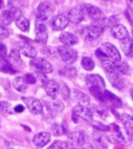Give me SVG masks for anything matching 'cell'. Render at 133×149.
Listing matches in <instances>:
<instances>
[{
    "label": "cell",
    "mask_w": 133,
    "mask_h": 149,
    "mask_svg": "<svg viewBox=\"0 0 133 149\" xmlns=\"http://www.w3.org/2000/svg\"><path fill=\"white\" fill-rule=\"evenodd\" d=\"M112 34L114 38L119 40L120 42H123L128 39L129 34L127 28L122 24H117L112 28Z\"/></svg>",
    "instance_id": "5bb4252c"
},
{
    "label": "cell",
    "mask_w": 133,
    "mask_h": 149,
    "mask_svg": "<svg viewBox=\"0 0 133 149\" xmlns=\"http://www.w3.org/2000/svg\"><path fill=\"white\" fill-rule=\"evenodd\" d=\"M69 144L67 142L62 141H55L48 149H68Z\"/></svg>",
    "instance_id": "74e56055"
},
{
    "label": "cell",
    "mask_w": 133,
    "mask_h": 149,
    "mask_svg": "<svg viewBox=\"0 0 133 149\" xmlns=\"http://www.w3.org/2000/svg\"><path fill=\"white\" fill-rule=\"evenodd\" d=\"M59 91H61V95L64 99L67 100L68 98H69L70 90L69 89L68 86L66 85L65 83H63V82L61 83V85H59Z\"/></svg>",
    "instance_id": "ab89813d"
},
{
    "label": "cell",
    "mask_w": 133,
    "mask_h": 149,
    "mask_svg": "<svg viewBox=\"0 0 133 149\" xmlns=\"http://www.w3.org/2000/svg\"><path fill=\"white\" fill-rule=\"evenodd\" d=\"M126 3H127L128 8H129L132 11H133V1H127Z\"/></svg>",
    "instance_id": "bcb514c9"
},
{
    "label": "cell",
    "mask_w": 133,
    "mask_h": 149,
    "mask_svg": "<svg viewBox=\"0 0 133 149\" xmlns=\"http://www.w3.org/2000/svg\"><path fill=\"white\" fill-rule=\"evenodd\" d=\"M70 149H85V148H72Z\"/></svg>",
    "instance_id": "681fc988"
},
{
    "label": "cell",
    "mask_w": 133,
    "mask_h": 149,
    "mask_svg": "<svg viewBox=\"0 0 133 149\" xmlns=\"http://www.w3.org/2000/svg\"><path fill=\"white\" fill-rule=\"evenodd\" d=\"M10 149H12V148H10Z\"/></svg>",
    "instance_id": "816d5d0a"
},
{
    "label": "cell",
    "mask_w": 133,
    "mask_h": 149,
    "mask_svg": "<svg viewBox=\"0 0 133 149\" xmlns=\"http://www.w3.org/2000/svg\"><path fill=\"white\" fill-rule=\"evenodd\" d=\"M132 39H133V29H132Z\"/></svg>",
    "instance_id": "f907efd6"
},
{
    "label": "cell",
    "mask_w": 133,
    "mask_h": 149,
    "mask_svg": "<svg viewBox=\"0 0 133 149\" xmlns=\"http://www.w3.org/2000/svg\"><path fill=\"white\" fill-rule=\"evenodd\" d=\"M90 91L97 100L100 101L104 103H108L114 105L120 106L121 105V102L116 95L112 94L111 91L104 90L99 88H90Z\"/></svg>",
    "instance_id": "7a4b0ae2"
},
{
    "label": "cell",
    "mask_w": 133,
    "mask_h": 149,
    "mask_svg": "<svg viewBox=\"0 0 133 149\" xmlns=\"http://www.w3.org/2000/svg\"><path fill=\"white\" fill-rule=\"evenodd\" d=\"M22 101L27 105L30 112L34 115H39L43 113V105L38 99L34 97H22Z\"/></svg>",
    "instance_id": "9c48e42d"
},
{
    "label": "cell",
    "mask_w": 133,
    "mask_h": 149,
    "mask_svg": "<svg viewBox=\"0 0 133 149\" xmlns=\"http://www.w3.org/2000/svg\"><path fill=\"white\" fill-rule=\"evenodd\" d=\"M131 96H132V98L133 100V88L131 90Z\"/></svg>",
    "instance_id": "c3c4849f"
},
{
    "label": "cell",
    "mask_w": 133,
    "mask_h": 149,
    "mask_svg": "<svg viewBox=\"0 0 133 149\" xmlns=\"http://www.w3.org/2000/svg\"><path fill=\"white\" fill-rule=\"evenodd\" d=\"M13 88L19 92H24L27 88V83L24 77H17L12 81Z\"/></svg>",
    "instance_id": "f546056e"
},
{
    "label": "cell",
    "mask_w": 133,
    "mask_h": 149,
    "mask_svg": "<svg viewBox=\"0 0 133 149\" xmlns=\"http://www.w3.org/2000/svg\"><path fill=\"white\" fill-rule=\"evenodd\" d=\"M109 81L111 82L113 87H114L118 90H122L125 88V79H123L121 76L117 74H106Z\"/></svg>",
    "instance_id": "603a6c76"
},
{
    "label": "cell",
    "mask_w": 133,
    "mask_h": 149,
    "mask_svg": "<svg viewBox=\"0 0 133 149\" xmlns=\"http://www.w3.org/2000/svg\"><path fill=\"white\" fill-rule=\"evenodd\" d=\"M59 40L62 43L63 45L66 46H73L78 44L79 38L76 34L70 33V32H62L59 36Z\"/></svg>",
    "instance_id": "2e32d148"
},
{
    "label": "cell",
    "mask_w": 133,
    "mask_h": 149,
    "mask_svg": "<svg viewBox=\"0 0 133 149\" xmlns=\"http://www.w3.org/2000/svg\"><path fill=\"white\" fill-rule=\"evenodd\" d=\"M120 120L123 127L125 129L127 135L131 138L132 135L133 134V116L127 113H123L121 116Z\"/></svg>",
    "instance_id": "44dd1931"
},
{
    "label": "cell",
    "mask_w": 133,
    "mask_h": 149,
    "mask_svg": "<svg viewBox=\"0 0 133 149\" xmlns=\"http://www.w3.org/2000/svg\"><path fill=\"white\" fill-rule=\"evenodd\" d=\"M20 52L23 55H24L25 56L31 59H35L37 55V52L34 47L29 44H24L20 47Z\"/></svg>",
    "instance_id": "f1b7e54d"
},
{
    "label": "cell",
    "mask_w": 133,
    "mask_h": 149,
    "mask_svg": "<svg viewBox=\"0 0 133 149\" xmlns=\"http://www.w3.org/2000/svg\"><path fill=\"white\" fill-rule=\"evenodd\" d=\"M68 19L69 22H72L73 24H80L84 20L85 16L82 13V11L80 10V8H73L69 12Z\"/></svg>",
    "instance_id": "7402d4cb"
},
{
    "label": "cell",
    "mask_w": 133,
    "mask_h": 149,
    "mask_svg": "<svg viewBox=\"0 0 133 149\" xmlns=\"http://www.w3.org/2000/svg\"><path fill=\"white\" fill-rule=\"evenodd\" d=\"M24 79L27 84H34L37 82V78L32 74V73H27L24 75Z\"/></svg>",
    "instance_id": "b9f144b4"
},
{
    "label": "cell",
    "mask_w": 133,
    "mask_h": 149,
    "mask_svg": "<svg viewBox=\"0 0 133 149\" xmlns=\"http://www.w3.org/2000/svg\"><path fill=\"white\" fill-rule=\"evenodd\" d=\"M10 59L12 62V63L16 65H20L22 63V59L19 55V52L17 49H12L9 55Z\"/></svg>",
    "instance_id": "d590c367"
},
{
    "label": "cell",
    "mask_w": 133,
    "mask_h": 149,
    "mask_svg": "<svg viewBox=\"0 0 133 149\" xmlns=\"http://www.w3.org/2000/svg\"><path fill=\"white\" fill-rule=\"evenodd\" d=\"M51 131L55 136H61V135L65 134L67 132V126L65 122H63L62 124H59L56 123L51 127Z\"/></svg>",
    "instance_id": "d6a6232c"
},
{
    "label": "cell",
    "mask_w": 133,
    "mask_h": 149,
    "mask_svg": "<svg viewBox=\"0 0 133 149\" xmlns=\"http://www.w3.org/2000/svg\"><path fill=\"white\" fill-rule=\"evenodd\" d=\"M120 46L127 57L129 58H133V39L129 38L128 39L121 42L120 43Z\"/></svg>",
    "instance_id": "cb8c5ba5"
},
{
    "label": "cell",
    "mask_w": 133,
    "mask_h": 149,
    "mask_svg": "<svg viewBox=\"0 0 133 149\" xmlns=\"http://www.w3.org/2000/svg\"><path fill=\"white\" fill-rule=\"evenodd\" d=\"M44 90L46 91L47 95L49 98H57L59 92V84L55 80H49L48 82L44 84Z\"/></svg>",
    "instance_id": "ffe728a7"
},
{
    "label": "cell",
    "mask_w": 133,
    "mask_h": 149,
    "mask_svg": "<svg viewBox=\"0 0 133 149\" xmlns=\"http://www.w3.org/2000/svg\"><path fill=\"white\" fill-rule=\"evenodd\" d=\"M12 106L10 102L6 101H2L0 102V113L3 116H6L11 113Z\"/></svg>",
    "instance_id": "8d00e7d4"
},
{
    "label": "cell",
    "mask_w": 133,
    "mask_h": 149,
    "mask_svg": "<svg viewBox=\"0 0 133 149\" xmlns=\"http://www.w3.org/2000/svg\"><path fill=\"white\" fill-rule=\"evenodd\" d=\"M48 34L45 31H36V35H35V41L38 43H42L45 44L48 42Z\"/></svg>",
    "instance_id": "f35d334b"
},
{
    "label": "cell",
    "mask_w": 133,
    "mask_h": 149,
    "mask_svg": "<svg viewBox=\"0 0 133 149\" xmlns=\"http://www.w3.org/2000/svg\"><path fill=\"white\" fill-rule=\"evenodd\" d=\"M100 62L106 74H117L121 77L130 72L129 65L124 62H115L109 58L101 59Z\"/></svg>",
    "instance_id": "6da1fadb"
},
{
    "label": "cell",
    "mask_w": 133,
    "mask_h": 149,
    "mask_svg": "<svg viewBox=\"0 0 133 149\" xmlns=\"http://www.w3.org/2000/svg\"><path fill=\"white\" fill-rule=\"evenodd\" d=\"M30 65L36 69L37 72L44 73H51L53 72V66L48 61L43 58H35L30 62Z\"/></svg>",
    "instance_id": "52a82bcc"
},
{
    "label": "cell",
    "mask_w": 133,
    "mask_h": 149,
    "mask_svg": "<svg viewBox=\"0 0 133 149\" xmlns=\"http://www.w3.org/2000/svg\"><path fill=\"white\" fill-rule=\"evenodd\" d=\"M6 56V47L3 43H0V57L5 58Z\"/></svg>",
    "instance_id": "ee69618b"
},
{
    "label": "cell",
    "mask_w": 133,
    "mask_h": 149,
    "mask_svg": "<svg viewBox=\"0 0 133 149\" xmlns=\"http://www.w3.org/2000/svg\"><path fill=\"white\" fill-rule=\"evenodd\" d=\"M51 141V135L47 132H40L34 135L33 138L34 144L37 148H43Z\"/></svg>",
    "instance_id": "e0dca14e"
},
{
    "label": "cell",
    "mask_w": 133,
    "mask_h": 149,
    "mask_svg": "<svg viewBox=\"0 0 133 149\" xmlns=\"http://www.w3.org/2000/svg\"><path fill=\"white\" fill-rule=\"evenodd\" d=\"M100 49L106 54L107 56L112 59V60H114L115 62L121 61V54H120V52H119L116 47L113 45L112 43L105 42L104 44H102Z\"/></svg>",
    "instance_id": "8fae6325"
},
{
    "label": "cell",
    "mask_w": 133,
    "mask_h": 149,
    "mask_svg": "<svg viewBox=\"0 0 133 149\" xmlns=\"http://www.w3.org/2000/svg\"><path fill=\"white\" fill-rule=\"evenodd\" d=\"M99 22L104 29L105 28H112L115 25H117V24L118 22V19L115 16H112V17L102 19Z\"/></svg>",
    "instance_id": "836d02e7"
},
{
    "label": "cell",
    "mask_w": 133,
    "mask_h": 149,
    "mask_svg": "<svg viewBox=\"0 0 133 149\" xmlns=\"http://www.w3.org/2000/svg\"><path fill=\"white\" fill-rule=\"evenodd\" d=\"M104 28L100 22H95L93 24L83 27L80 32L81 36L84 40L88 42H94L101 36L104 33Z\"/></svg>",
    "instance_id": "3957f363"
},
{
    "label": "cell",
    "mask_w": 133,
    "mask_h": 149,
    "mask_svg": "<svg viewBox=\"0 0 133 149\" xmlns=\"http://www.w3.org/2000/svg\"><path fill=\"white\" fill-rule=\"evenodd\" d=\"M3 1L0 0V8L3 7Z\"/></svg>",
    "instance_id": "7dc6e473"
},
{
    "label": "cell",
    "mask_w": 133,
    "mask_h": 149,
    "mask_svg": "<svg viewBox=\"0 0 133 149\" xmlns=\"http://www.w3.org/2000/svg\"><path fill=\"white\" fill-rule=\"evenodd\" d=\"M69 140L74 146H82L87 142V136L81 131H74L69 134Z\"/></svg>",
    "instance_id": "d6986e66"
},
{
    "label": "cell",
    "mask_w": 133,
    "mask_h": 149,
    "mask_svg": "<svg viewBox=\"0 0 133 149\" xmlns=\"http://www.w3.org/2000/svg\"><path fill=\"white\" fill-rule=\"evenodd\" d=\"M93 110L94 111V113L98 115L100 117H105L107 116V113L106 111L101 108L100 106H98V105H93Z\"/></svg>",
    "instance_id": "60d3db41"
},
{
    "label": "cell",
    "mask_w": 133,
    "mask_h": 149,
    "mask_svg": "<svg viewBox=\"0 0 133 149\" xmlns=\"http://www.w3.org/2000/svg\"><path fill=\"white\" fill-rule=\"evenodd\" d=\"M9 35H10V33L8 31V30L3 26L0 25V40L5 39L9 37Z\"/></svg>",
    "instance_id": "7bdbcfd3"
},
{
    "label": "cell",
    "mask_w": 133,
    "mask_h": 149,
    "mask_svg": "<svg viewBox=\"0 0 133 149\" xmlns=\"http://www.w3.org/2000/svg\"><path fill=\"white\" fill-rule=\"evenodd\" d=\"M0 71L10 74H14L16 73V70L12 66V64L3 57H0Z\"/></svg>",
    "instance_id": "4dcf8cb0"
},
{
    "label": "cell",
    "mask_w": 133,
    "mask_h": 149,
    "mask_svg": "<svg viewBox=\"0 0 133 149\" xmlns=\"http://www.w3.org/2000/svg\"><path fill=\"white\" fill-rule=\"evenodd\" d=\"M69 98L73 102L77 104V105H83L87 106L90 102V99L89 96L86 95L82 91L78 89H71L69 93Z\"/></svg>",
    "instance_id": "ba28073f"
},
{
    "label": "cell",
    "mask_w": 133,
    "mask_h": 149,
    "mask_svg": "<svg viewBox=\"0 0 133 149\" xmlns=\"http://www.w3.org/2000/svg\"><path fill=\"white\" fill-rule=\"evenodd\" d=\"M69 20L68 17L63 14H58L54 17L50 21V26L53 30L55 31H62L68 27Z\"/></svg>",
    "instance_id": "7c38bea8"
},
{
    "label": "cell",
    "mask_w": 133,
    "mask_h": 149,
    "mask_svg": "<svg viewBox=\"0 0 133 149\" xmlns=\"http://www.w3.org/2000/svg\"><path fill=\"white\" fill-rule=\"evenodd\" d=\"M24 106L23 105H17L16 107L14 108V111L16 112V113H22V112H24Z\"/></svg>",
    "instance_id": "f6af8a7d"
},
{
    "label": "cell",
    "mask_w": 133,
    "mask_h": 149,
    "mask_svg": "<svg viewBox=\"0 0 133 149\" xmlns=\"http://www.w3.org/2000/svg\"><path fill=\"white\" fill-rule=\"evenodd\" d=\"M73 119H80L85 122L91 123L94 120V113L92 110L87 106L83 105H76L73 108Z\"/></svg>",
    "instance_id": "8992f818"
},
{
    "label": "cell",
    "mask_w": 133,
    "mask_h": 149,
    "mask_svg": "<svg viewBox=\"0 0 133 149\" xmlns=\"http://www.w3.org/2000/svg\"><path fill=\"white\" fill-rule=\"evenodd\" d=\"M80 10L85 17L87 16L96 22H99L102 19H104V14L101 10L92 4H82L80 6Z\"/></svg>",
    "instance_id": "5b68a950"
},
{
    "label": "cell",
    "mask_w": 133,
    "mask_h": 149,
    "mask_svg": "<svg viewBox=\"0 0 133 149\" xmlns=\"http://www.w3.org/2000/svg\"><path fill=\"white\" fill-rule=\"evenodd\" d=\"M59 74L67 78H74L77 75V70L73 66H64L59 70Z\"/></svg>",
    "instance_id": "1f68e13d"
},
{
    "label": "cell",
    "mask_w": 133,
    "mask_h": 149,
    "mask_svg": "<svg viewBox=\"0 0 133 149\" xmlns=\"http://www.w3.org/2000/svg\"><path fill=\"white\" fill-rule=\"evenodd\" d=\"M86 83L90 88H105V81L101 76L98 74H89L85 78Z\"/></svg>",
    "instance_id": "9a60e30c"
},
{
    "label": "cell",
    "mask_w": 133,
    "mask_h": 149,
    "mask_svg": "<svg viewBox=\"0 0 133 149\" xmlns=\"http://www.w3.org/2000/svg\"><path fill=\"white\" fill-rule=\"evenodd\" d=\"M48 17L42 15H37L35 20V27L36 31H45L48 29Z\"/></svg>",
    "instance_id": "d4e9b609"
},
{
    "label": "cell",
    "mask_w": 133,
    "mask_h": 149,
    "mask_svg": "<svg viewBox=\"0 0 133 149\" xmlns=\"http://www.w3.org/2000/svg\"><path fill=\"white\" fill-rule=\"evenodd\" d=\"M61 59L67 65L74 63L78 59V52L75 49L66 45H60L57 49Z\"/></svg>",
    "instance_id": "277c9868"
},
{
    "label": "cell",
    "mask_w": 133,
    "mask_h": 149,
    "mask_svg": "<svg viewBox=\"0 0 133 149\" xmlns=\"http://www.w3.org/2000/svg\"><path fill=\"white\" fill-rule=\"evenodd\" d=\"M81 66L85 70L91 71L95 67V63L94 59L90 57H83L81 60Z\"/></svg>",
    "instance_id": "e575fe53"
},
{
    "label": "cell",
    "mask_w": 133,
    "mask_h": 149,
    "mask_svg": "<svg viewBox=\"0 0 133 149\" xmlns=\"http://www.w3.org/2000/svg\"><path fill=\"white\" fill-rule=\"evenodd\" d=\"M93 137L97 144V145L101 149H107V144L105 142V135L100 130L95 129L93 131Z\"/></svg>",
    "instance_id": "484cf974"
},
{
    "label": "cell",
    "mask_w": 133,
    "mask_h": 149,
    "mask_svg": "<svg viewBox=\"0 0 133 149\" xmlns=\"http://www.w3.org/2000/svg\"><path fill=\"white\" fill-rule=\"evenodd\" d=\"M55 11V6L53 3L48 1L41 2L37 6V12L38 15H42L45 17H48L50 15L54 13Z\"/></svg>",
    "instance_id": "ac0fdd59"
},
{
    "label": "cell",
    "mask_w": 133,
    "mask_h": 149,
    "mask_svg": "<svg viewBox=\"0 0 133 149\" xmlns=\"http://www.w3.org/2000/svg\"><path fill=\"white\" fill-rule=\"evenodd\" d=\"M15 14L12 10H4L0 13V24L9 25L15 20Z\"/></svg>",
    "instance_id": "4316f807"
},
{
    "label": "cell",
    "mask_w": 133,
    "mask_h": 149,
    "mask_svg": "<svg viewBox=\"0 0 133 149\" xmlns=\"http://www.w3.org/2000/svg\"><path fill=\"white\" fill-rule=\"evenodd\" d=\"M44 104L47 109L51 113H62L65 108L62 102L58 98H49V99H44Z\"/></svg>",
    "instance_id": "4fadbf2b"
},
{
    "label": "cell",
    "mask_w": 133,
    "mask_h": 149,
    "mask_svg": "<svg viewBox=\"0 0 133 149\" xmlns=\"http://www.w3.org/2000/svg\"><path fill=\"white\" fill-rule=\"evenodd\" d=\"M15 22L17 27L22 31H27L30 27V22L26 17H24L22 14H19L15 18Z\"/></svg>",
    "instance_id": "83f0119b"
},
{
    "label": "cell",
    "mask_w": 133,
    "mask_h": 149,
    "mask_svg": "<svg viewBox=\"0 0 133 149\" xmlns=\"http://www.w3.org/2000/svg\"><path fill=\"white\" fill-rule=\"evenodd\" d=\"M106 138L110 143L117 145H128L131 143V140L124 136L118 127H117V130H115V133L107 135Z\"/></svg>",
    "instance_id": "30bf717a"
}]
</instances>
